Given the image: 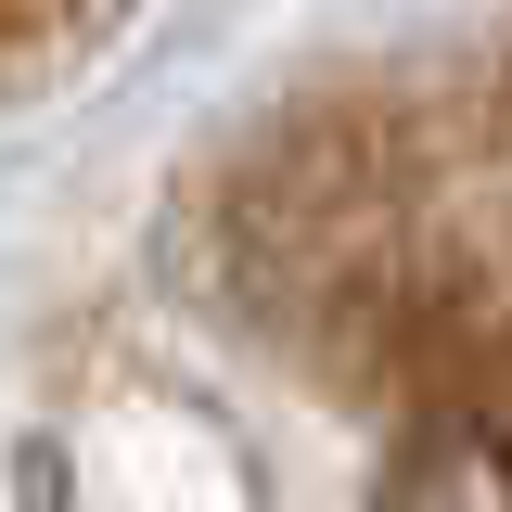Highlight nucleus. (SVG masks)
I'll return each mask as SVG.
<instances>
[{"label":"nucleus","instance_id":"f03ea898","mask_svg":"<svg viewBox=\"0 0 512 512\" xmlns=\"http://www.w3.org/2000/svg\"><path fill=\"white\" fill-rule=\"evenodd\" d=\"M116 0H0V77L13 64H39V52H64V39H90Z\"/></svg>","mask_w":512,"mask_h":512},{"label":"nucleus","instance_id":"f257e3e1","mask_svg":"<svg viewBox=\"0 0 512 512\" xmlns=\"http://www.w3.org/2000/svg\"><path fill=\"white\" fill-rule=\"evenodd\" d=\"M384 512H500L487 500V410H448L436 436L397 461V500Z\"/></svg>","mask_w":512,"mask_h":512}]
</instances>
